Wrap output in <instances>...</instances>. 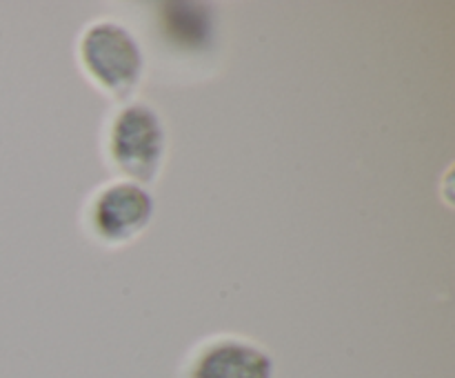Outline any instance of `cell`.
<instances>
[{
	"instance_id": "cell-1",
	"label": "cell",
	"mask_w": 455,
	"mask_h": 378,
	"mask_svg": "<svg viewBox=\"0 0 455 378\" xmlns=\"http://www.w3.org/2000/svg\"><path fill=\"white\" fill-rule=\"evenodd\" d=\"M80 58L92 78L118 96H127L140 80V47L124 27L114 22H100L87 29L80 43Z\"/></svg>"
},
{
	"instance_id": "cell-2",
	"label": "cell",
	"mask_w": 455,
	"mask_h": 378,
	"mask_svg": "<svg viewBox=\"0 0 455 378\" xmlns=\"http://www.w3.org/2000/svg\"><path fill=\"white\" fill-rule=\"evenodd\" d=\"M109 151L114 163L136 181H154L164 151V132L154 109L132 105L120 111L111 127Z\"/></svg>"
},
{
	"instance_id": "cell-3",
	"label": "cell",
	"mask_w": 455,
	"mask_h": 378,
	"mask_svg": "<svg viewBox=\"0 0 455 378\" xmlns=\"http://www.w3.org/2000/svg\"><path fill=\"white\" fill-rule=\"evenodd\" d=\"M154 200L136 182H114L92 205V227L107 243H124L151 221Z\"/></svg>"
},
{
	"instance_id": "cell-4",
	"label": "cell",
	"mask_w": 455,
	"mask_h": 378,
	"mask_svg": "<svg viewBox=\"0 0 455 378\" xmlns=\"http://www.w3.org/2000/svg\"><path fill=\"white\" fill-rule=\"evenodd\" d=\"M189 378H271V358L251 342L218 338L191 360Z\"/></svg>"
}]
</instances>
